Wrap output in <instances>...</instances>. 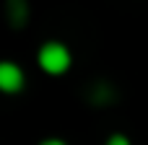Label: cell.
Returning a JSON list of instances; mask_svg holds the SVG:
<instances>
[{
  "mask_svg": "<svg viewBox=\"0 0 148 145\" xmlns=\"http://www.w3.org/2000/svg\"><path fill=\"white\" fill-rule=\"evenodd\" d=\"M107 145H133V143H130L125 135H120V132H117V135H112V138L107 140Z\"/></svg>",
  "mask_w": 148,
  "mask_h": 145,
  "instance_id": "obj_4",
  "label": "cell"
},
{
  "mask_svg": "<svg viewBox=\"0 0 148 145\" xmlns=\"http://www.w3.org/2000/svg\"><path fill=\"white\" fill-rule=\"evenodd\" d=\"M26 83V73L21 65L10 60H0V91L3 93H18Z\"/></svg>",
  "mask_w": 148,
  "mask_h": 145,
  "instance_id": "obj_2",
  "label": "cell"
},
{
  "mask_svg": "<svg viewBox=\"0 0 148 145\" xmlns=\"http://www.w3.org/2000/svg\"><path fill=\"white\" fill-rule=\"evenodd\" d=\"M36 62H39V67H42L44 73H49V75H62V73L70 70L73 54H70V49H68L62 42H44V44L39 47Z\"/></svg>",
  "mask_w": 148,
  "mask_h": 145,
  "instance_id": "obj_1",
  "label": "cell"
},
{
  "mask_svg": "<svg viewBox=\"0 0 148 145\" xmlns=\"http://www.w3.org/2000/svg\"><path fill=\"white\" fill-rule=\"evenodd\" d=\"M39 145H68L65 140H60V138H47V140H42Z\"/></svg>",
  "mask_w": 148,
  "mask_h": 145,
  "instance_id": "obj_5",
  "label": "cell"
},
{
  "mask_svg": "<svg viewBox=\"0 0 148 145\" xmlns=\"http://www.w3.org/2000/svg\"><path fill=\"white\" fill-rule=\"evenodd\" d=\"M5 10H8V21L13 26H23L29 21V0H8Z\"/></svg>",
  "mask_w": 148,
  "mask_h": 145,
  "instance_id": "obj_3",
  "label": "cell"
}]
</instances>
